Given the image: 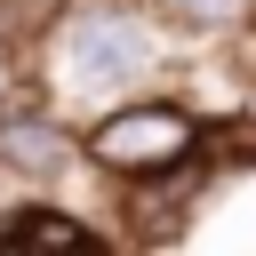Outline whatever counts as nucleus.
<instances>
[{"instance_id":"1","label":"nucleus","mask_w":256,"mask_h":256,"mask_svg":"<svg viewBox=\"0 0 256 256\" xmlns=\"http://www.w3.org/2000/svg\"><path fill=\"white\" fill-rule=\"evenodd\" d=\"M160 64H168V24L144 0H72L40 40L32 80L88 128L136 96H160Z\"/></svg>"},{"instance_id":"2","label":"nucleus","mask_w":256,"mask_h":256,"mask_svg":"<svg viewBox=\"0 0 256 256\" xmlns=\"http://www.w3.org/2000/svg\"><path fill=\"white\" fill-rule=\"evenodd\" d=\"M208 152V120L184 104V96H136L104 120L80 128V160L112 184H160V176H184L200 168Z\"/></svg>"},{"instance_id":"3","label":"nucleus","mask_w":256,"mask_h":256,"mask_svg":"<svg viewBox=\"0 0 256 256\" xmlns=\"http://www.w3.org/2000/svg\"><path fill=\"white\" fill-rule=\"evenodd\" d=\"M80 160V120L40 88V80H16L0 88V208H24V200H48Z\"/></svg>"},{"instance_id":"4","label":"nucleus","mask_w":256,"mask_h":256,"mask_svg":"<svg viewBox=\"0 0 256 256\" xmlns=\"http://www.w3.org/2000/svg\"><path fill=\"white\" fill-rule=\"evenodd\" d=\"M0 256H120V248L64 200H24V208H0Z\"/></svg>"},{"instance_id":"5","label":"nucleus","mask_w":256,"mask_h":256,"mask_svg":"<svg viewBox=\"0 0 256 256\" xmlns=\"http://www.w3.org/2000/svg\"><path fill=\"white\" fill-rule=\"evenodd\" d=\"M144 8L168 24V40H240L256 24V0H144Z\"/></svg>"}]
</instances>
